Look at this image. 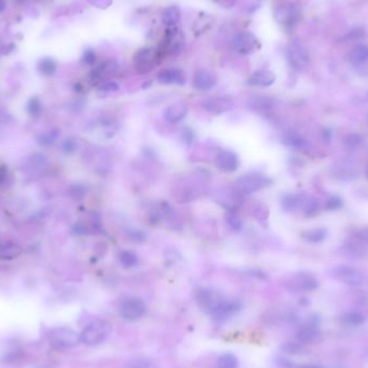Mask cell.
Masks as SVG:
<instances>
[{
	"mask_svg": "<svg viewBox=\"0 0 368 368\" xmlns=\"http://www.w3.org/2000/svg\"><path fill=\"white\" fill-rule=\"evenodd\" d=\"M112 327L106 320H95L87 324L81 334V341L87 346H97L106 341Z\"/></svg>",
	"mask_w": 368,
	"mask_h": 368,
	"instance_id": "6da1fadb",
	"label": "cell"
},
{
	"mask_svg": "<svg viewBox=\"0 0 368 368\" xmlns=\"http://www.w3.org/2000/svg\"><path fill=\"white\" fill-rule=\"evenodd\" d=\"M161 53L159 50L153 48H143L136 52L133 57V62L136 71L139 75H146L153 71L160 64Z\"/></svg>",
	"mask_w": 368,
	"mask_h": 368,
	"instance_id": "7a4b0ae2",
	"label": "cell"
},
{
	"mask_svg": "<svg viewBox=\"0 0 368 368\" xmlns=\"http://www.w3.org/2000/svg\"><path fill=\"white\" fill-rule=\"evenodd\" d=\"M271 184V179L265 175L260 173H251L238 178L235 182L236 192L241 195H250L252 193L261 191L263 188L269 186Z\"/></svg>",
	"mask_w": 368,
	"mask_h": 368,
	"instance_id": "3957f363",
	"label": "cell"
},
{
	"mask_svg": "<svg viewBox=\"0 0 368 368\" xmlns=\"http://www.w3.org/2000/svg\"><path fill=\"white\" fill-rule=\"evenodd\" d=\"M232 46L234 51L239 54L251 55L261 48V43L253 33L243 30L234 35Z\"/></svg>",
	"mask_w": 368,
	"mask_h": 368,
	"instance_id": "277c9868",
	"label": "cell"
},
{
	"mask_svg": "<svg viewBox=\"0 0 368 368\" xmlns=\"http://www.w3.org/2000/svg\"><path fill=\"white\" fill-rule=\"evenodd\" d=\"M184 44V35L177 27L167 28L165 38L163 40L161 49H159L162 56L169 55L177 56L181 53Z\"/></svg>",
	"mask_w": 368,
	"mask_h": 368,
	"instance_id": "5b68a950",
	"label": "cell"
},
{
	"mask_svg": "<svg viewBox=\"0 0 368 368\" xmlns=\"http://www.w3.org/2000/svg\"><path fill=\"white\" fill-rule=\"evenodd\" d=\"M81 341V335H79L72 328L59 327L54 329L50 336L51 345L57 349H68L78 346Z\"/></svg>",
	"mask_w": 368,
	"mask_h": 368,
	"instance_id": "8992f818",
	"label": "cell"
},
{
	"mask_svg": "<svg viewBox=\"0 0 368 368\" xmlns=\"http://www.w3.org/2000/svg\"><path fill=\"white\" fill-rule=\"evenodd\" d=\"M330 272L336 280L350 286H359L365 282L364 275L356 268L351 266L335 267Z\"/></svg>",
	"mask_w": 368,
	"mask_h": 368,
	"instance_id": "52a82bcc",
	"label": "cell"
},
{
	"mask_svg": "<svg viewBox=\"0 0 368 368\" xmlns=\"http://www.w3.org/2000/svg\"><path fill=\"white\" fill-rule=\"evenodd\" d=\"M286 59L290 66L297 71L306 69L310 60L306 48L299 42H293L287 46Z\"/></svg>",
	"mask_w": 368,
	"mask_h": 368,
	"instance_id": "ba28073f",
	"label": "cell"
},
{
	"mask_svg": "<svg viewBox=\"0 0 368 368\" xmlns=\"http://www.w3.org/2000/svg\"><path fill=\"white\" fill-rule=\"evenodd\" d=\"M120 314L127 321H136L143 317L145 312V305L138 297H130L120 305Z\"/></svg>",
	"mask_w": 368,
	"mask_h": 368,
	"instance_id": "9c48e42d",
	"label": "cell"
},
{
	"mask_svg": "<svg viewBox=\"0 0 368 368\" xmlns=\"http://www.w3.org/2000/svg\"><path fill=\"white\" fill-rule=\"evenodd\" d=\"M240 303L237 301H227V299H220L214 306L209 310V313L215 320H225L233 315L240 309Z\"/></svg>",
	"mask_w": 368,
	"mask_h": 368,
	"instance_id": "30bf717a",
	"label": "cell"
},
{
	"mask_svg": "<svg viewBox=\"0 0 368 368\" xmlns=\"http://www.w3.org/2000/svg\"><path fill=\"white\" fill-rule=\"evenodd\" d=\"M204 108L211 114H223L230 111L234 108V102L229 97L213 96L204 102Z\"/></svg>",
	"mask_w": 368,
	"mask_h": 368,
	"instance_id": "8fae6325",
	"label": "cell"
},
{
	"mask_svg": "<svg viewBox=\"0 0 368 368\" xmlns=\"http://www.w3.org/2000/svg\"><path fill=\"white\" fill-rule=\"evenodd\" d=\"M218 82V78L213 72L206 70V69H199L193 77V87L197 91H209L215 86Z\"/></svg>",
	"mask_w": 368,
	"mask_h": 368,
	"instance_id": "7c38bea8",
	"label": "cell"
},
{
	"mask_svg": "<svg viewBox=\"0 0 368 368\" xmlns=\"http://www.w3.org/2000/svg\"><path fill=\"white\" fill-rule=\"evenodd\" d=\"M157 81L165 85H183L185 83V73L179 68H166L159 72Z\"/></svg>",
	"mask_w": 368,
	"mask_h": 368,
	"instance_id": "4fadbf2b",
	"label": "cell"
},
{
	"mask_svg": "<svg viewBox=\"0 0 368 368\" xmlns=\"http://www.w3.org/2000/svg\"><path fill=\"white\" fill-rule=\"evenodd\" d=\"M215 164L219 169L224 172H234L239 166L238 156L230 150H222L217 155Z\"/></svg>",
	"mask_w": 368,
	"mask_h": 368,
	"instance_id": "5bb4252c",
	"label": "cell"
},
{
	"mask_svg": "<svg viewBox=\"0 0 368 368\" xmlns=\"http://www.w3.org/2000/svg\"><path fill=\"white\" fill-rule=\"evenodd\" d=\"M120 68V65L117 60L111 59L102 62L97 68H95L91 73V80L93 83H99L104 79L113 76L117 73Z\"/></svg>",
	"mask_w": 368,
	"mask_h": 368,
	"instance_id": "9a60e30c",
	"label": "cell"
},
{
	"mask_svg": "<svg viewBox=\"0 0 368 368\" xmlns=\"http://www.w3.org/2000/svg\"><path fill=\"white\" fill-rule=\"evenodd\" d=\"M297 18V9L292 3L285 2L278 6L273 11V19L281 25H290Z\"/></svg>",
	"mask_w": 368,
	"mask_h": 368,
	"instance_id": "2e32d148",
	"label": "cell"
},
{
	"mask_svg": "<svg viewBox=\"0 0 368 368\" xmlns=\"http://www.w3.org/2000/svg\"><path fill=\"white\" fill-rule=\"evenodd\" d=\"M276 81V75L270 70L262 69L253 72L249 78L248 83L252 86L267 87L272 85Z\"/></svg>",
	"mask_w": 368,
	"mask_h": 368,
	"instance_id": "e0dca14e",
	"label": "cell"
},
{
	"mask_svg": "<svg viewBox=\"0 0 368 368\" xmlns=\"http://www.w3.org/2000/svg\"><path fill=\"white\" fill-rule=\"evenodd\" d=\"M187 113V107L183 102H176L164 110V119L169 123H178L184 119Z\"/></svg>",
	"mask_w": 368,
	"mask_h": 368,
	"instance_id": "ac0fdd59",
	"label": "cell"
},
{
	"mask_svg": "<svg viewBox=\"0 0 368 368\" xmlns=\"http://www.w3.org/2000/svg\"><path fill=\"white\" fill-rule=\"evenodd\" d=\"M181 20V9L176 4L167 7L162 14V23L167 28L176 27Z\"/></svg>",
	"mask_w": 368,
	"mask_h": 368,
	"instance_id": "d6986e66",
	"label": "cell"
},
{
	"mask_svg": "<svg viewBox=\"0 0 368 368\" xmlns=\"http://www.w3.org/2000/svg\"><path fill=\"white\" fill-rule=\"evenodd\" d=\"M294 286L299 290L312 291L318 287V281L308 272H299L294 278Z\"/></svg>",
	"mask_w": 368,
	"mask_h": 368,
	"instance_id": "ffe728a7",
	"label": "cell"
},
{
	"mask_svg": "<svg viewBox=\"0 0 368 368\" xmlns=\"http://www.w3.org/2000/svg\"><path fill=\"white\" fill-rule=\"evenodd\" d=\"M306 197L307 196L298 195V194H288L282 198V208L288 212L296 211L299 209L303 210Z\"/></svg>",
	"mask_w": 368,
	"mask_h": 368,
	"instance_id": "44dd1931",
	"label": "cell"
},
{
	"mask_svg": "<svg viewBox=\"0 0 368 368\" xmlns=\"http://www.w3.org/2000/svg\"><path fill=\"white\" fill-rule=\"evenodd\" d=\"M319 332L317 328V325L309 323L304 325L303 327L299 328L297 332V339L303 344H310L318 338Z\"/></svg>",
	"mask_w": 368,
	"mask_h": 368,
	"instance_id": "7402d4cb",
	"label": "cell"
},
{
	"mask_svg": "<svg viewBox=\"0 0 368 368\" xmlns=\"http://www.w3.org/2000/svg\"><path fill=\"white\" fill-rule=\"evenodd\" d=\"M213 24H214V19L211 17V15L203 13L195 20V23H194V33H195L197 36L203 35L206 33V31L211 29Z\"/></svg>",
	"mask_w": 368,
	"mask_h": 368,
	"instance_id": "603a6c76",
	"label": "cell"
},
{
	"mask_svg": "<svg viewBox=\"0 0 368 368\" xmlns=\"http://www.w3.org/2000/svg\"><path fill=\"white\" fill-rule=\"evenodd\" d=\"M349 59L354 65L368 64V46L364 44L356 45L350 52Z\"/></svg>",
	"mask_w": 368,
	"mask_h": 368,
	"instance_id": "cb8c5ba5",
	"label": "cell"
},
{
	"mask_svg": "<svg viewBox=\"0 0 368 368\" xmlns=\"http://www.w3.org/2000/svg\"><path fill=\"white\" fill-rule=\"evenodd\" d=\"M197 299L201 306L210 310L221 298L211 290H201L197 294Z\"/></svg>",
	"mask_w": 368,
	"mask_h": 368,
	"instance_id": "d4e9b609",
	"label": "cell"
},
{
	"mask_svg": "<svg viewBox=\"0 0 368 368\" xmlns=\"http://www.w3.org/2000/svg\"><path fill=\"white\" fill-rule=\"evenodd\" d=\"M334 171L335 177L343 179V180H350V179L357 177V168L349 163H344L337 167H334Z\"/></svg>",
	"mask_w": 368,
	"mask_h": 368,
	"instance_id": "484cf974",
	"label": "cell"
},
{
	"mask_svg": "<svg viewBox=\"0 0 368 368\" xmlns=\"http://www.w3.org/2000/svg\"><path fill=\"white\" fill-rule=\"evenodd\" d=\"M56 69H57L56 61L53 59H51V57H44V59H41L38 62L39 72L45 77L53 76Z\"/></svg>",
	"mask_w": 368,
	"mask_h": 368,
	"instance_id": "4316f807",
	"label": "cell"
},
{
	"mask_svg": "<svg viewBox=\"0 0 368 368\" xmlns=\"http://www.w3.org/2000/svg\"><path fill=\"white\" fill-rule=\"evenodd\" d=\"M285 143L293 149L297 150H305L307 149L308 143L302 136H299L296 133H290L286 136Z\"/></svg>",
	"mask_w": 368,
	"mask_h": 368,
	"instance_id": "83f0119b",
	"label": "cell"
},
{
	"mask_svg": "<svg viewBox=\"0 0 368 368\" xmlns=\"http://www.w3.org/2000/svg\"><path fill=\"white\" fill-rule=\"evenodd\" d=\"M325 237H327V230L324 228L310 229L303 233V238L311 244L321 243Z\"/></svg>",
	"mask_w": 368,
	"mask_h": 368,
	"instance_id": "f1b7e54d",
	"label": "cell"
},
{
	"mask_svg": "<svg viewBox=\"0 0 368 368\" xmlns=\"http://www.w3.org/2000/svg\"><path fill=\"white\" fill-rule=\"evenodd\" d=\"M119 260L125 268H131L138 264V257L134 253L133 251L129 250H124L122 252H120L119 254Z\"/></svg>",
	"mask_w": 368,
	"mask_h": 368,
	"instance_id": "f546056e",
	"label": "cell"
},
{
	"mask_svg": "<svg viewBox=\"0 0 368 368\" xmlns=\"http://www.w3.org/2000/svg\"><path fill=\"white\" fill-rule=\"evenodd\" d=\"M237 359L232 353H225L219 359L220 368H237Z\"/></svg>",
	"mask_w": 368,
	"mask_h": 368,
	"instance_id": "4dcf8cb0",
	"label": "cell"
},
{
	"mask_svg": "<svg viewBox=\"0 0 368 368\" xmlns=\"http://www.w3.org/2000/svg\"><path fill=\"white\" fill-rule=\"evenodd\" d=\"M345 322L346 324L350 325V327H359L363 322H364V315L360 312H350L345 315Z\"/></svg>",
	"mask_w": 368,
	"mask_h": 368,
	"instance_id": "1f68e13d",
	"label": "cell"
},
{
	"mask_svg": "<svg viewBox=\"0 0 368 368\" xmlns=\"http://www.w3.org/2000/svg\"><path fill=\"white\" fill-rule=\"evenodd\" d=\"M362 144H363V139L359 135H350L347 137V139L345 140L346 148L351 151H356L360 148V146H362Z\"/></svg>",
	"mask_w": 368,
	"mask_h": 368,
	"instance_id": "d6a6232c",
	"label": "cell"
},
{
	"mask_svg": "<svg viewBox=\"0 0 368 368\" xmlns=\"http://www.w3.org/2000/svg\"><path fill=\"white\" fill-rule=\"evenodd\" d=\"M226 222L228 223L230 226V228L236 230V232H239V230L243 229V221H241L237 215L233 212H229L226 214Z\"/></svg>",
	"mask_w": 368,
	"mask_h": 368,
	"instance_id": "836d02e7",
	"label": "cell"
},
{
	"mask_svg": "<svg viewBox=\"0 0 368 368\" xmlns=\"http://www.w3.org/2000/svg\"><path fill=\"white\" fill-rule=\"evenodd\" d=\"M252 108L254 109H259V110H264L268 109L269 107L272 106V102L271 99L268 97H259V98H253L252 99Z\"/></svg>",
	"mask_w": 368,
	"mask_h": 368,
	"instance_id": "e575fe53",
	"label": "cell"
},
{
	"mask_svg": "<svg viewBox=\"0 0 368 368\" xmlns=\"http://www.w3.org/2000/svg\"><path fill=\"white\" fill-rule=\"evenodd\" d=\"M41 102L38 98H31L27 104V110L31 115H38L41 112Z\"/></svg>",
	"mask_w": 368,
	"mask_h": 368,
	"instance_id": "d590c367",
	"label": "cell"
},
{
	"mask_svg": "<svg viewBox=\"0 0 368 368\" xmlns=\"http://www.w3.org/2000/svg\"><path fill=\"white\" fill-rule=\"evenodd\" d=\"M119 89V84L115 81H103L99 85V91L102 93H112Z\"/></svg>",
	"mask_w": 368,
	"mask_h": 368,
	"instance_id": "8d00e7d4",
	"label": "cell"
},
{
	"mask_svg": "<svg viewBox=\"0 0 368 368\" xmlns=\"http://www.w3.org/2000/svg\"><path fill=\"white\" fill-rule=\"evenodd\" d=\"M82 61L83 62H85L86 65H94L97 61V55L95 53V51L92 49H87L84 51L83 56H82Z\"/></svg>",
	"mask_w": 368,
	"mask_h": 368,
	"instance_id": "74e56055",
	"label": "cell"
},
{
	"mask_svg": "<svg viewBox=\"0 0 368 368\" xmlns=\"http://www.w3.org/2000/svg\"><path fill=\"white\" fill-rule=\"evenodd\" d=\"M128 237L133 241H137V243H143V241L146 240V235L141 230H130L128 233Z\"/></svg>",
	"mask_w": 368,
	"mask_h": 368,
	"instance_id": "f35d334b",
	"label": "cell"
},
{
	"mask_svg": "<svg viewBox=\"0 0 368 368\" xmlns=\"http://www.w3.org/2000/svg\"><path fill=\"white\" fill-rule=\"evenodd\" d=\"M282 348L285 349L286 352H288V353H293V354L299 353V352L302 351V347L297 345V344H294V343H287V344L283 346Z\"/></svg>",
	"mask_w": 368,
	"mask_h": 368,
	"instance_id": "ab89813d",
	"label": "cell"
},
{
	"mask_svg": "<svg viewBox=\"0 0 368 368\" xmlns=\"http://www.w3.org/2000/svg\"><path fill=\"white\" fill-rule=\"evenodd\" d=\"M327 207L328 209H330V210L337 209V208L341 207V201H340V199H338V198H336V197L330 198L329 201L327 202Z\"/></svg>",
	"mask_w": 368,
	"mask_h": 368,
	"instance_id": "60d3db41",
	"label": "cell"
},
{
	"mask_svg": "<svg viewBox=\"0 0 368 368\" xmlns=\"http://www.w3.org/2000/svg\"><path fill=\"white\" fill-rule=\"evenodd\" d=\"M92 3L98 8L106 9L112 3V0H92Z\"/></svg>",
	"mask_w": 368,
	"mask_h": 368,
	"instance_id": "b9f144b4",
	"label": "cell"
},
{
	"mask_svg": "<svg viewBox=\"0 0 368 368\" xmlns=\"http://www.w3.org/2000/svg\"><path fill=\"white\" fill-rule=\"evenodd\" d=\"M73 230H75V233L77 235H85V234H87L86 227L83 224H81V223L76 224L75 227H73Z\"/></svg>",
	"mask_w": 368,
	"mask_h": 368,
	"instance_id": "7bdbcfd3",
	"label": "cell"
},
{
	"mask_svg": "<svg viewBox=\"0 0 368 368\" xmlns=\"http://www.w3.org/2000/svg\"><path fill=\"white\" fill-rule=\"evenodd\" d=\"M62 148H64V150L66 152H73L76 150V143L75 141L72 140H66L64 145H62Z\"/></svg>",
	"mask_w": 368,
	"mask_h": 368,
	"instance_id": "ee69618b",
	"label": "cell"
},
{
	"mask_svg": "<svg viewBox=\"0 0 368 368\" xmlns=\"http://www.w3.org/2000/svg\"><path fill=\"white\" fill-rule=\"evenodd\" d=\"M182 135H183V138L186 140V143H192V141H193V134H192V131L190 129H184L182 131Z\"/></svg>",
	"mask_w": 368,
	"mask_h": 368,
	"instance_id": "f6af8a7d",
	"label": "cell"
},
{
	"mask_svg": "<svg viewBox=\"0 0 368 368\" xmlns=\"http://www.w3.org/2000/svg\"><path fill=\"white\" fill-rule=\"evenodd\" d=\"M359 238L362 241H364V243H368V226L365 228H363L362 230H360Z\"/></svg>",
	"mask_w": 368,
	"mask_h": 368,
	"instance_id": "bcb514c9",
	"label": "cell"
},
{
	"mask_svg": "<svg viewBox=\"0 0 368 368\" xmlns=\"http://www.w3.org/2000/svg\"><path fill=\"white\" fill-rule=\"evenodd\" d=\"M134 368H151V367L149 366V363H145L143 361H141V362L139 361V362L136 363V366Z\"/></svg>",
	"mask_w": 368,
	"mask_h": 368,
	"instance_id": "7dc6e473",
	"label": "cell"
},
{
	"mask_svg": "<svg viewBox=\"0 0 368 368\" xmlns=\"http://www.w3.org/2000/svg\"><path fill=\"white\" fill-rule=\"evenodd\" d=\"M6 176H7L6 169H3V168H0V183H1L4 180V179H6Z\"/></svg>",
	"mask_w": 368,
	"mask_h": 368,
	"instance_id": "c3c4849f",
	"label": "cell"
},
{
	"mask_svg": "<svg viewBox=\"0 0 368 368\" xmlns=\"http://www.w3.org/2000/svg\"><path fill=\"white\" fill-rule=\"evenodd\" d=\"M6 6H7L6 1H4V0H0V12L3 11V10L6 9Z\"/></svg>",
	"mask_w": 368,
	"mask_h": 368,
	"instance_id": "681fc988",
	"label": "cell"
},
{
	"mask_svg": "<svg viewBox=\"0 0 368 368\" xmlns=\"http://www.w3.org/2000/svg\"><path fill=\"white\" fill-rule=\"evenodd\" d=\"M305 368H321L319 366H314V365H311V366H306Z\"/></svg>",
	"mask_w": 368,
	"mask_h": 368,
	"instance_id": "f907efd6",
	"label": "cell"
},
{
	"mask_svg": "<svg viewBox=\"0 0 368 368\" xmlns=\"http://www.w3.org/2000/svg\"><path fill=\"white\" fill-rule=\"evenodd\" d=\"M367 177H368V168H367Z\"/></svg>",
	"mask_w": 368,
	"mask_h": 368,
	"instance_id": "816d5d0a",
	"label": "cell"
}]
</instances>
